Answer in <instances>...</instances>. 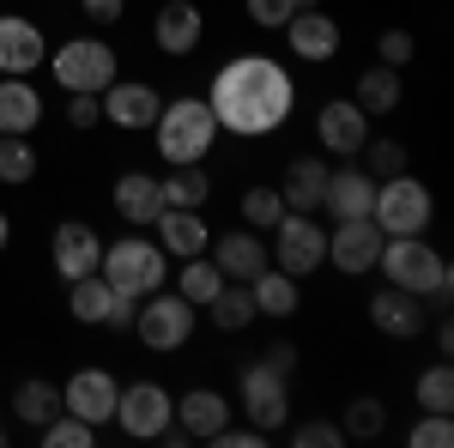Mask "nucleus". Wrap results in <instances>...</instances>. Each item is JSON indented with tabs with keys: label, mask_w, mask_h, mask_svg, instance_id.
Masks as SVG:
<instances>
[{
	"label": "nucleus",
	"mask_w": 454,
	"mask_h": 448,
	"mask_svg": "<svg viewBox=\"0 0 454 448\" xmlns=\"http://www.w3.org/2000/svg\"><path fill=\"white\" fill-rule=\"evenodd\" d=\"M351 104L364 109V115H387V109L400 104V73L382 67V61H376V67H364V79H357V98H351Z\"/></svg>",
	"instance_id": "7c9ffc66"
},
{
	"label": "nucleus",
	"mask_w": 454,
	"mask_h": 448,
	"mask_svg": "<svg viewBox=\"0 0 454 448\" xmlns=\"http://www.w3.org/2000/svg\"><path fill=\"white\" fill-rule=\"evenodd\" d=\"M31 176H36L31 134H0V182H31Z\"/></svg>",
	"instance_id": "72a5a7b5"
},
{
	"label": "nucleus",
	"mask_w": 454,
	"mask_h": 448,
	"mask_svg": "<svg viewBox=\"0 0 454 448\" xmlns=\"http://www.w3.org/2000/svg\"><path fill=\"white\" fill-rule=\"evenodd\" d=\"M194 321H200V310L182 291H152V297H140V310H134V334L152 351H176V345L194 340Z\"/></svg>",
	"instance_id": "0eeeda50"
},
{
	"label": "nucleus",
	"mask_w": 454,
	"mask_h": 448,
	"mask_svg": "<svg viewBox=\"0 0 454 448\" xmlns=\"http://www.w3.org/2000/svg\"><path fill=\"white\" fill-rule=\"evenodd\" d=\"M382 424H387V413H382V400H351V413H346V436H382Z\"/></svg>",
	"instance_id": "58836bf2"
},
{
	"label": "nucleus",
	"mask_w": 454,
	"mask_h": 448,
	"mask_svg": "<svg viewBox=\"0 0 454 448\" xmlns=\"http://www.w3.org/2000/svg\"><path fill=\"white\" fill-rule=\"evenodd\" d=\"M370 207H376V176L370 170H327L321 212H333V218H370Z\"/></svg>",
	"instance_id": "a211bd4d"
},
{
	"label": "nucleus",
	"mask_w": 454,
	"mask_h": 448,
	"mask_svg": "<svg viewBox=\"0 0 454 448\" xmlns=\"http://www.w3.org/2000/svg\"><path fill=\"white\" fill-rule=\"evenodd\" d=\"M267 261L291 279L315 273V267L327 261V231H321V218H315V212H285L279 224H273V255H267Z\"/></svg>",
	"instance_id": "6e6552de"
},
{
	"label": "nucleus",
	"mask_w": 454,
	"mask_h": 448,
	"mask_svg": "<svg viewBox=\"0 0 454 448\" xmlns=\"http://www.w3.org/2000/svg\"><path fill=\"white\" fill-rule=\"evenodd\" d=\"M49 255H55V273L67 279V285L104 267V242H98V231H91V224H79V218L55 224V242H49Z\"/></svg>",
	"instance_id": "2eb2a0df"
},
{
	"label": "nucleus",
	"mask_w": 454,
	"mask_h": 448,
	"mask_svg": "<svg viewBox=\"0 0 454 448\" xmlns=\"http://www.w3.org/2000/svg\"><path fill=\"white\" fill-rule=\"evenodd\" d=\"M67 122H73V128H98V122H104L98 91H67Z\"/></svg>",
	"instance_id": "c03bdc74"
},
{
	"label": "nucleus",
	"mask_w": 454,
	"mask_h": 448,
	"mask_svg": "<svg viewBox=\"0 0 454 448\" xmlns=\"http://www.w3.org/2000/svg\"><path fill=\"white\" fill-rule=\"evenodd\" d=\"M12 413H19V424L43 430L49 418L61 413V388H55V381H25V388L12 394Z\"/></svg>",
	"instance_id": "2f4dec72"
},
{
	"label": "nucleus",
	"mask_w": 454,
	"mask_h": 448,
	"mask_svg": "<svg viewBox=\"0 0 454 448\" xmlns=\"http://www.w3.org/2000/svg\"><path fill=\"white\" fill-rule=\"evenodd\" d=\"M152 224H158V248H164V255H176V261L207 255V248H212L207 218H200V212H188V207H164Z\"/></svg>",
	"instance_id": "6ab92c4d"
},
{
	"label": "nucleus",
	"mask_w": 454,
	"mask_h": 448,
	"mask_svg": "<svg viewBox=\"0 0 454 448\" xmlns=\"http://www.w3.org/2000/svg\"><path fill=\"white\" fill-rule=\"evenodd\" d=\"M364 145H370V176H376V182L406 170V145H400V139H364Z\"/></svg>",
	"instance_id": "ea45409f"
},
{
	"label": "nucleus",
	"mask_w": 454,
	"mask_h": 448,
	"mask_svg": "<svg viewBox=\"0 0 454 448\" xmlns=\"http://www.w3.org/2000/svg\"><path fill=\"white\" fill-rule=\"evenodd\" d=\"M224 424H231V406H224V394H212V388H188V394L176 400V430L194 436V443H212Z\"/></svg>",
	"instance_id": "aec40b11"
},
{
	"label": "nucleus",
	"mask_w": 454,
	"mask_h": 448,
	"mask_svg": "<svg viewBox=\"0 0 454 448\" xmlns=\"http://www.w3.org/2000/svg\"><path fill=\"white\" fill-rule=\"evenodd\" d=\"M291 443H297V448H340V443H346V430L327 424V418H309V424L291 430Z\"/></svg>",
	"instance_id": "a19ab883"
},
{
	"label": "nucleus",
	"mask_w": 454,
	"mask_h": 448,
	"mask_svg": "<svg viewBox=\"0 0 454 448\" xmlns=\"http://www.w3.org/2000/svg\"><path fill=\"white\" fill-rule=\"evenodd\" d=\"M376 267L387 273V285L412 291V297H449V261L430 248L424 237H387Z\"/></svg>",
	"instance_id": "7ed1b4c3"
},
{
	"label": "nucleus",
	"mask_w": 454,
	"mask_h": 448,
	"mask_svg": "<svg viewBox=\"0 0 454 448\" xmlns=\"http://www.w3.org/2000/svg\"><path fill=\"white\" fill-rule=\"evenodd\" d=\"M43 122V98H36L31 79H12L0 73V134H36Z\"/></svg>",
	"instance_id": "5701e85b"
},
{
	"label": "nucleus",
	"mask_w": 454,
	"mask_h": 448,
	"mask_svg": "<svg viewBox=\"0 0 454 448\" xmlns=\"http://www.w3.org/2000/svg\"><path fill=\"white\" fill-rule=\"evenodd\" d=\"M243 218H248V231H273L285 218V194L279 188H248L243 194Z\"/></svg>",
	"instance_id": "e433bc0d"
},
{
	"label": "nucleus",
	"mask_w": 454,
	"mask_h": 448,
	"mask_svg": "<svg viewBox=\"0 0 454 448\" xmlns=\"http://www.w3.org/2000/svg\"><path fill=\"white\" fill-rule=\"evenodd\" d=\"M152 43H158L164 55H194V49H200V6H194V0H170V6H158V19H152Z\"/></svg>",
	"instance_id": "4be33fe9"
},
{
	"label": "nucleus",
	"mask_w": 454,
	"mask_h": 448,
	"mask_svg": "<svg viewBox=\"0 0 454 448\" xmlns=\"http://www.w3.org/2000/svg\"><path fill=\"white\" fill-rule=\"evenodd\" d=\"M419 406L424 413H454V370L449 364H430L419 376Z\"/></svg>",
	"instance_id": "c9c22d12"
},
{
	"label": "nucleus",
	"mask_w": 454,
	"mask_h": 448,
	"mask_svg": "<svg viewBox=\"0 0 454 448\" xmlns=\"http://www.w3.org/2000/svg\"><path fill=\"white\" fill-rule=\"evenodd\" d=\"M370 327L387 334V340H419V327H424L419 297H412V291H400V285L376 291V297H370Z\"/></svg>",
	"instance_id": "412c9836"
},
{
	"label": "nucleus",
	"mask_w": 454,
	"mask_h": 448,
	"mask_svg": "<svg viewBox=\"0 0 454 448\" xmlns=\"http://www.w3.org/2000/svg\"><path fill=\"white\" fill-rule=\"evenodd\" d=\"M297 6H321V0H297Z\"/></svg>",
	"instance_id": "09e8293b"
},
{
	"label": "nucleus",
	"mask_w": 454,
	"mask_h": 448,
	"mask_svg": "<svg viewBox=\"0 0 454 448\" xmlns=\"http://www.w3.org/2000/svg\"><path fill=\"white\" fill-rule=\"evenodd\" d=\"M212 443H224V448H261V443H267V430H254V424H248V430H237V424H224V430H218Z\"/></svg>",
	"instance_id": "a18cd8bd"
},
{
	"label": "nucleus",
	"mask_w": 454,
	"mask_h": 448,
	"mask_svg": "<svg viewBox=\"0 0 454 448\" xmlns=\"http://www.w3.org/2000/svg\"><path fill=\"white\" fill-rule=\"evenodd\" d=\"M43 67L55 73V85L61 91H104V85H115V49H109L104 36H73V43H61Z\"/></svg>",
	"instance_id": "423d86ee"
},
{
	"label": "nucleus",
	"mask_w": 454,
	"mask_h": 448,
	"mask_svg": "<svg viewBox=\"0 0 454 448\" xmlns=\"http://www.w3.org/2000/svg\"><path fill=\"white\" fill-rule=\"evenodd\" d=\"M152 134H158V158L164 164H200L212 152V139H218V122H212L207 98H176V104L158 109Z\"/></svg>",
	"instance_id": "f03ea898"
},
{
	"label": "nucleus",
	"mask_w": 454,
	"mask_h": 448,
	"mask_svg": "<svg viewBox=\"0 0 454 448\" xmlns=\"http://www.w3.org/2000/svg\"><path fill=\"white\" fill-rule=\"evenodd\" d=\"M291 104H297V85H291V73L273 55H237L231 67H218V79H212V91H207L212 122L237 139L279 134Z\"/></svg>",
	"instance_id": "f257e3e1"
},
{
	"label": "nucleus",
	"mask_w": 454,
	"mask_h": 448,
	"mask_svg": "<svg viewBox=\"0 0 454 448\" xmlns=\"http://www.w3.org/2000/svg\"><path fill=\"white\" fill-rule=\"evenodd\" d=\"M291 12H297V0H248V19H254L261 31H285Z\"/></svg>",
	"instance_id": "79ce46f5"
},
{
	"label": "nucleus",
	"mask_w": 454,
	"mask_h": 448,
	"mask_svg": "<svg viewBox=\"0 0 454 448\" xmlns=\"http://www.w3.org/2000/svg\"><path fill=\"white\" fill-rule=\"evenodd\" d=\"M98 273L109 279V291H121V297H152V291H164V279H170V255L158 248V242L145 237H121L115 248H104V267Z\"/></svg>",
	"instance_id": "20e7f679"
},
{
	"label": "nucleus",
	"mask_w": 454,
	"mask_h": 448,
	"mask_svg": "<svg viewBox=\"0 0 454 448\" xmlns=\"http://www.w3.org/2000/svg\"><path fill=\"white\" fill-rule=\"evenodd\" d=\"M158 194H164V207H188V212H200L207 207V194H212V182L200 164H170V176L158 182Z\"/></svg>",
	"instance_id": "c756f323"
},
{
	"label": "nucleus",
	"mask_w": 454,
	"mask_h": 448,
	"mask_svg": "<svg viewBox=\"0 0 454 448\" xmlns=\"http://www.w3.org/2000/svg\"><path fill=\"white\" fill-rule=\"evenodd\" d=\"M43 443L49 448H91L98 443V424H85V418H73V413H55L43 424Z\"/></svg>",
	"instance_id": "f704fd0d"
},
{
	"label": "nucleus",
	"mask_w": 454,
	"mask_h": 448,
	"mask_svg": "<svg viewBox=\"0 0 454 448\" xmlns=\"http://www.w3.org/2000/svg\"><path fill=\"white\" fill-rule=\"evenodd\" d=\"M212 261H218V273H224V279L248 285V279H254L261 267H267V242L254 237V231H231V237H218Z\"/></svg>",
	"instance_id": "b1692460"
},
{
	"label": "nucleus",
	"mask_w": 454,
	"mask_h": 448,
	"mask_svg": "<svg viewBox=\"0 0 454 448\" xmlns=\"http://www.w3.org/2000/svg\"><path fill=\"white\" fill-rule=\"evenodd\" d=\"M109 303H115V291H109L104 273H85V279L67 285V310H73V321H85V327H104Z\"/></svg>",
	"instance_id": "cd10ccee"
},
{
	"label": "nucleus",
	"mask_w": 454,
	"mask_h": 448,
	"mask_svg": "<svg viewBox=\"0 0 454 448\" xmlns=\"http://www.w3.org/2000/svg\"><path fill=\"white\" fill-rule=\"evenodd\" d=\"M115 212H121L128 224H152V218L164 212V194H158V176L128 170L121 182H115Z\"/></svg>",
	"instance_id": "a878e982"
},
{
	"label": "nucleus",
	"mask_w": 454,
	"mask_h": 448,
	"mask_svg": "<svg viewBox=\"0 0 454 448\" xmlns=\"http://www.w3.org/2000/svg\"><path fill=\"white\" fill-rule=\"evenodd\" d=\"M6 237H12V224H6V212H0V248H6Z\"/></svg>",
	"instance_id": "de8ad7c7"
},
{
	"label": "nucleus",
	"mask_w": 454,
	"mask_h": 448,
	"mask_svg": "<svg viewBox=\"0 0 454 448\" xmlns=\"http://www.w3.org/2000/svg\"><path fill=\"white\" fill-rule=\"evenodd\" d=\"M98 104H104V122H115L121 134H140V128H152V122H158L164 98H158L152 85H140V79H115V85H104V91H98Z\"/></svg>",
	"instance_id": "f8f14e48"
},
{
	"label": "nucleus",
	"mask_w": 454,
	"mask_h": 448,
	"mask_svg": "<svg viewBox=\"0 0 454 448\" xmlns=\"http://www.w3.org/2000/svg\"><path fill=\"white\" fill-rule=\"evenodd\" d=\"M49 61V43L36 31L31 19H12V12H0V73H12V79H25L31 67Z\"/></svg>",
	"instance_id": "f3484780"
},
{
	"label": "nucleus",
	"mask_w": 454,
	"mask_h": 448,
	"mask_svg": "<svg viewBox=\"0 0 454 448\" xmlns=\"http://www.w3.org/2000/svg\"><path fill=\"white\" fill-rule=\"evenodd\" d=\"M412 448H454V418L449 413H424L412 430H406Z\"/></svg>",
	"instance_id": "4c0bfd02"
},
{
	"label": "nucleus",
	"mask_w": 454,
	"mask_h": 448,
	"mask_svg": "<svg viewBox=\"0 0 454 448\" xmlns=\"http://www.w3.org/2000/svg\"><path fill=\"white\" fill-rule=\"evenodd\" d=\"M315 139L333 158H357L364 139H370V115L351 104V98H333V104H321V115H315Z\"/></svg>",
	"instance_id": "ddd939ff"
},
{
	"label": "nucleus",
	"mask_w": 454,
	"mask_h": 448,
	"mask_svg": "<svg viewBox=\"0 0 454 448\" xmlns=\"http://www.w3.org/2000/svg\"><path fill=\"white\" fill-rule=\"evenodd\" d=\"M321 188H327V170H321V158H297L291 170H285V212H321Z\"/></svg>",
	"instance_id": "bb28decb"
},
{
	"label": "nucleus",
	"mask_w": 454,
	"mask_h": 448,
	"mask_svg": "<svg viewBox=\"0 0 454 448\" xmlns=\"http://www.w3.org/2000/svg\"><path fill=\"white\" fill-rule=\"evenodd\" d=\"M412 55H419V43L406 31H382V43H376V61H382V67H406Z\"/></svg>",
	"instance_id": "37998d69"
},
{
	"label": "nucleus",
	"mask_w": 454,
	"mask_h": 448,
	"mask_svg": "<svg viewBox=\"0 0 454 448\" xmlns=\"http://www.w3.org/2000/svg\"><path fill=\"white\" fill-rule=\"evenodd\" d=\"M248 297H254V315H273V321H285V315H297V279L279 273V267L267 261L261 273L248 279Z\"/></svg>",
	"instance_id": "393cba45"
},
{
	"label": "nucleus",
	"mask_w": 454,
	"mask_h": 448,
	"mask_svg": "<svg viewBox=\"0 0 454 448\" xmlns=\"http://www.w3.org/2000/svg\"><path fill=\"white\" fill-rule=\"evenodd\" d=\"M285 36H291V55H297V61H315V67L340 55V19H327L321 6H297L291 25H285Z\"/></svg>",
	"instance_id": "dca6fc26"
},
{
	"label": "nucleus",
	"mask_w": 454,
	"mask_h": 448,
	"mask_svg": "<svg viewBox=\"0 0 454 448\" xmlns=\"http://www.w3.org/2000/svg\"><path fill=\"white\" fill-rule=\"evenodd\" d=\"M430 212H436V200H430V188H424L419 176L400 170V176H382V182H376L370 218L382 224V237H424Z\"/></svg>",
	"instance_id": "39448f33"
},
{
	"label": "nucleus",
	"mask_w": 454,
	"mask_h": 448,
	"mask_svg": "<svg viewBox=\"0 0 454 448\" xmlns=\"http://www.w3.org/2000/svg\"><path fill=\"white\" fill-rule=\"evenodd\" d=\"M115 424L128 436H140V443H158V436H170V424H176V400L158 381H128L115 394Z\"/></svg>",
	"instance_id": "9d476101"
},
{
	"label": "nucleus",
	"mask_w": 454,
	"mask_h": 448,
	"mask_svg": "<svg viewBox=\"0 0 454 448\" xmlns=\"http://www.w3.org/2000/svg\"><path fill=\"white\" fill-rule=\"evenodd\" d=\"M115 394H121V381L109 376V370H79L61 388V413L85 418V424H109L115 418Z\"/></svg>",
	"instance_id": "4468645a"
},
{
	"label": "nucleus",
	"mask_w": 454,
	"mask_h": 448,
	"mask_svg": "<svg viewBox=\"0 0 454 448\" xmlns=\"http://www.w3.org/2000/svg\"><path fill=\"white\" fill-rule=\"evenodd\" d=\"M207 315H212V327H218V334H243L248 321H254V297H248V285L224 279V285H218V297L207 303Z\"/></svg>",
	"instance_id": "c85d7f7f"
},
{
	"label": "nucleus",
	"mask_w": 454,
	"mask_h": 448,
	"mask_svg": "<svg viewBox=\"0 0 454 448\" xmlns=\"http://www.w3.org/2000/svg\"><path fill=\"white\" fill-rule=\"evenodd\" d=\"M382 224L376 218H333V231H327V261L340 267V273H370L376 267V255H382Z\"/></svg>",
	"instance_id": "9b49d317"
},
{
	"label": "nucleus",
	"mask_w": 454,
	"mask_h": 448,
	"mask_svg": "<svg viewBox=\"0 0 454 448\" xmlns=\"http://www.w3.org/2000/svg\"><path fill=\"white\" fill-rule=\"evenodd\" d=\"M218 285H224L218 261H200V255H188V261H182V279H176V291H182L194 310H207L212 297H218Z\"/></svg>",
	"instance_id": "473e14b6"
},
{
	"label": "nucleus",
	"mask_w": 454,
	"mask_h": 448,
	"mask_svg": "<svg viewBox=\"0 0 454 448\" xmlns=\"http://www.w3.org/2000/svg\"><path fill=\"white\" fill-rule=\"evenodd\" d=\"M85 6V19H98V25H115L121 19V0H79Z\"/></svg>",
	"instance_id": "49530a36"
},
{
	"label": "nucleus",
	"mask_w": 454,
	"mask_h": 448,
	"mask_svg": "<svg viewBox=\"0 0 454 448\" xmlns=\"http://www.w3.org/2000/svg\"><path fill=\"white\" fill-rule=\"evenodd\" d=\"M285 376H291L285 364L261 358V364H248V370H243V388H237V394H243L248 424H254V430H267V436L285 430V418H291V388H285Z\"/></svg>",
	"instance_id": "1a4fd4ad"
}]
</instances>
